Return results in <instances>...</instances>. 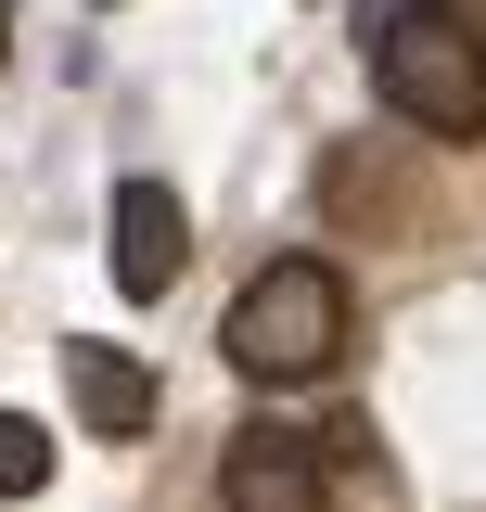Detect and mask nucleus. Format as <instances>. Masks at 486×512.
I'll list each match as a JSON object with an SVG mask.
<instances>
[{"mask_svg":"<svg viewBox=\"0 0 486 512\" xmlns=\"http://www.w3.org/2000/svg\"><path fill=\"white\" fill-rule=\"evenodd\" d=\"M0 52H13V26H0Z\"/></svg>","mask_w":486,"mask_h":512,"instance_id":"nucleus-7","label":"nucleus"},{"mask_svg":"<svg viewBox=\"0 0 486 512\" xmlns=\"http://www.w3.org/2000/svg\"><path fill=\"white\" fill-rule=\"evenodd\" d=\"M371 90L410 128H435V141H474L486 128V39H474V13H448V0L384 13V26H371Z\"/></svg>","mask_w":486,"mask_h":512,"instance_id":"nucleus-2","label":"nucleus"},{"mask_svg":"<svg viewBox=\"0 0 486 512\" xmlns=\"http://www.w3.org/2000/svg\"><path fill=\"white\" fill-rule=\"evenodd\" d=\"M64 397H77V436H103V448L154 436V372L103 333H64Z\"/></svg>","mask_w":486,"mask_h":512,"instance_id":"nucleus-4","label":"nucleus"},{"mask_svg":"<svg viewBox=\"0 0 486 512\" xmlns=\"http://www.w3.org/2000/svg\"><path fill=\"white\" fill-rule=\"evenodd\" d=\"M39 487H52V436L26 410H0V500H39Z\"/></svg>","mask_w":486,"mask_h":512,"instance_id":"nucleus-6","label":"nucleus"},{"mask_svg":"<svg viewBox=\"0 0 486 512\" xmlns=\"http://www.w3.org/2000/svg\"><path fill=\"white\" fill-rule=\"evenodd\" d=\"M474 13H486V0H474Z\"/></svg>","mask_w":486,"mask_h":512,"instance_id":"nucleus-8","label":"nucleus"},{"mask_svg":"<svg viewBox=\"0 0 486 512\" xmlns=\"http://www.w3.org/2000/svg\"><path fill=\"white\" fill-rule=\"evenodd\" d=\"M218 500L231 512H320L333 500V448L295 436V423H243L231 461H218Z\"/></svg>","mask_w":486,"mask_h":512,"instance_id":"nucleus-3","label":"nucleus"},{"mask_svg":"<svg viewBox=\"0 0 486 512\" xmlns=\"http://www.w3.org/2000/svg\"><path fill=\"white\" fill-rule=\"evenodd\" d=\"M180 256H192L180 192H167V180H128V192H116V295H128V308H154V295L180 282Z\"/></svg>","mask_w":486,"mask_h":512,"instance_id":"nucleus-5","label":"nucleus"},{"mask_svg":"<svg viewBox=\"0 0 486 512\" xmlns=\"http://www.w3.org/2000/svg\"><path fill=\"white\" fill-rule=\"evenodd\" d=\"M218 346H231L243 384H320L346 359V269L333 256H269L231 295V333Z\"/></svg>","mask_w":486,"mask_h":512,"instance_id":"nucleus-1","label":"nucleus"}]
</instances>
